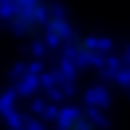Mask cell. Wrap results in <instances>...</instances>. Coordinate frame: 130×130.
Returning a JSON list of instances; mask_svg holds the SVG:
<instances>
[{
	"label": "cell",
	"mask_w": 130,
	"mask_h": 130,
	"mask_svg": "<svg viewBox=\"0 0 130 130\" xmlns=\"http://www.w3.org/2000/svg\"><path fill=\"white\" fill-rule=\"evenodd\" d=\"M59 130H99L95 114L83 110V106H75V110H67L63 118H59Z\"/></svg>",
	"instance_id": "cell-1"
}]
</instances>
